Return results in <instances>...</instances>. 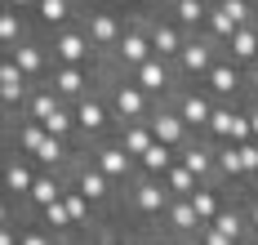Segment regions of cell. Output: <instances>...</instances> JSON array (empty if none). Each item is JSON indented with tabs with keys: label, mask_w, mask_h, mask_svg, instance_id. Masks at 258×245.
<instances>
[{
	"label": "cell",
	"mask_w": 258,
	"mask_h": 245,
	"mask_svg": "<svg viewBox=\"0 0 258 245\" xmlns=\"http://www.w3.org/2000/svg\"><path fill=\"white\" fill-rule=\"evenodd\" d=\"M31 27H27L23 9H9V5H0V49H14L18 40H27Z\"/></svg>",
	"instance_id": "cell-18"
},
{
	"label": "cell",
	"mask_w": 258,
	"mask_h": 245,
	"mask_svg": "<svg viewBox=\"0 0 258 245\" xmlns=\"http://www.w3.org/2000/svg\"><path fill=\"white\" fill-rule=\"evenodd\" d=\"M5 54L14 58L31 81H45V76L53 72V54H49V40H45V36H27V40H18V45L5 49Z\"/></svg>",
	"instance_id": "cell-13"
},
{
	"label": "cell",
	"mask_w": 258,
	"mask_h": 245,
	"mask_svg": "<svg viewBox=\"0 0 258 245\" xmlns=\"http://www.w3.org/2000/svg\"><path fill=\"white\" fill-rule=\"evenodd\" d=\"M147 125H152L156 143H169L174 152H178V147H187L191 138H201V134H191V130H187V120L178 116V107H174V103H156L152 116H147Z\"/></svg>",
	"instance_id": "cell-12"
},
{
	"label": "cell",
	"mask_w": 258,
	"mask_h": 245,
	"mask_svg": "<svg viewBox=\"0 0 258 245\" xmlns=\"http://www.w3.org/2000/svg\"><path fill=\"white\" fill-rule=\"evenodd\" d=\"M107 63L103 67H76V63H53V72L45 76V85H49L58 98H67V103H80L85 94H94L98 89V81H103Z\"/></svg>",
	"instance_id": "cell-5"
},
{
	"label": "cell",
	"mask_w": 258,
	"mask_h": 245,
	"mask_svg": "<svg viewBox=\"0 0 258 245\" xmlns=\"http://www.w3.org/2000/svg\"><path fill=\"white\" fill-rule=\"evenodd\" d=\"M160 5H165V0H156V9H160Z\"/></svg>",
	"instance_id": "cell-31"
},
{
	"label": "cell",
	"mask_w": 258,
	"mask_h": 245,
	"mask_svg": "<svg viewBox=\"0 0 258 245\" xmlns=\"http://www.w3.org/2000/svg\"><path fill=\"white\" fill-rule=\"evenodd\" d=\"M18 245H62V241L53 236L40 218H31V223H23V227H18Z\"/></svg>",
	"instance_id": "cell-24"
},
{
	"label": "cell",
	"mask_w": 258,
	"mask_h": 245,
	"mask_svg": "<svg viewBox=\"0 0 258 245\" xmlns=\"http://www.w3.org/2000/svg\"><path fill=\"white\" fill-rule=\"evenodd\" d=\"M201 227H205V218L196 214L191 196H174L156 232H160V236H169V241H178V236H191V232H201Z\"/></svg>",
	"instance_id": "cell-15"
},
{
	"label": "cell",
	"mask_w": 258,
	"mask_h": 245,
	"mask_svg": "<svg viewBox=\"0 0 258 245\" xmlns=\"http://www.w3.org/2000/svg\"><path fill=\"white\" fill-rule=\"evenodd\" d=\"M80 152H85L89 161L98 165L103 174H111L120 188H129V183L143 174V169H138V156H129V152H125V143H120L116 134H111V138H94V143H85Z\"/></svg>",
	"instance_id": "cell-3"
},
{
	"label": "cell",
	"mask_w": 258,
	"mask_h": 245,
	"mask_svg": "<svg viewBox=\"0 0 258 245\" xmlns=\"http://www.w3.org/2000/svg\"><path fill=\"white\" fill-rule=\"evenodd\" d=\"M72 107H76V125H80V147H85V143H94V138L120 134V125H116V111H111V103H107L103 89L85 94V98H80V103H72Z\"/></svg>",
	"instance_id": "cell-4"
},
{
	"label": "cell",
	"mask_w": 258,
	"mask_h": 245,
	"mask_svg": "<svg viewBox=\"0 0 258 245\" xmlns=\"http://www.w3.org/2000/svg\"><path fill=\"white\" fill-rule=\"evenodd\" d=\"M80 27H85V36L94 40V49L107 58L116 45H120V36H125V27H129V14L116 5V0H85Z\"/></svg>",
	"instance_id": "cell-1"
},
{
	"label": "cell",
	"mask_w": 258,
	"mask_h": 245,
	"mask_svg": "<svg viewBox=\"0 0 258 245\" xmlns=\"http://www.w3.org/2000/svg\"><path fill=\"white\" fill-rule=\"evenodd\" d=\"M223 54L232 58V63H240L245 72H254V67H258V23H254V27H240L232 40L223 45Z\"/></svg>",
	"instance_id": "cell-17"
},
{
	"label": "cell",
	"mask_w": 258,
	"mask_h": 245,
	"mask_svg": "<svg viewBox=\"0 0 258 245\" xmlns=\"http://www.w3.org/2000/svg\"><path fill=\"white\" fill-rule=\"evenodd\" d=\"M152 31H147V18H129L125 36H120V45L107 54V67L111 72H134V67H143L147 58H152Z\"/></svg>",
	"instance_id": "cell-6"
},
{
	"label": "cell",
	"mask_w": 258,
	"mask_h": 245,
	"mask_svg": "<svg viewBox=\"0 0 258 245\" xmlns=\"http://www.w3.org/2000/svg\"><path fill=\"white\" fill-rule=\"evenodd\" d=\"M0 5H9V9H23V14H31V9H36V0H0Z\"/></svg>",
	"instance_id": "cell-29"
},
{
	"label": "cell",
	"mask_w": 258,
	"mask_h": 245,
	"mask_svg": "<svg viewBox=\"0 0 258 245\" xmlns=\"http://www.w3.org/2000/svg\"><path fill=\"white\" fill-rule=\"evenodd\" d=\"M249 245H258V236H254V241H249Z\"/></svg>",
	"instance_id": "cell-32"
},
{
	"label": "cell",
	"mask_w": 258,
	"mask_h": 245,
	"mask_svg": "<svg viewBox=\"0 0 258 245\" xmlns=\"http://www.w3.org/2000/svg\"><path fill=\"white\" fill-rule=\"evenodd\" d=\"M218 58H223V45H218L214 36H205V31H196V36H187V45H182V54L174 58V67H178L182 81H201Z\"/></svg>",
	"instance_id": "cell-8"
},
{
	"label": "cell",
	"mask_w": 258,
	"mask_h": 245,
	"mask_svg": "<svg viewBox=\"0 0 258 245\" xmlns=\"http://www.w3.org/2000/svg\"><path fill=\"white\" fill-rule=\"evenodd\" d=\"M169 245H205V241H201V232H191V236H178V241H169Z\"/></svg>",
	"instance_id": "cell-30"
},
{
	"label": "cell",
	"mask_w": 258,
	"mask_h": 245,
	"mask_svg": "<svg viewBox=\"0 0 258 245\" xmlns=\"http://www.w3.org/2000/svg\"><path fill=\"white\" fill-rule=\"evenodd\" d=\"M169 103L178 107V116L187 120V130H191V134H201V138H205V130H209V116H214V107H218V103L209 98V94L201 89V85H196V81H182V85H178V94H174Z\"/></svg>",
	"instance_id": "cell-10"
},
{
	"label": "cell",
	"mask_w": 258,
	"mask_h": 245,
	"mask_svg": "<svg viewBox=\"0 0 258 245\" xmlns=\"http://www.w3.org/2000/svg\"><path fill=\"white\" fill-rule=\"evenodd\" d=\"M80 14H85V5L80 0H36V9H31V27L53 36V31L62 27H76Z\"/></svg>",
	"instance_id": "cell-11"
},
{
	"label": "cell",
	"mask_w": 258,
	"mask_h": 245,
	"mask_svg": "<svg viewBox=\"0 0 258 245\" xmlns=\"http://www.w3.org/2000/svg\"><path fill=\"white\" fill-rule=\"evenodd\" d=\"M116 138L125 143V152H129V156H138V161L156 147V134H152L147 120H138V125H120V134H116Z\"/></svg>",
	"instance_id": "cell-19"
},
{
	"label": "cell",
	"mask_w": 258,
	"mask_h": 245,
	"mask_svg": "<svg viewBox=\"0 0 258 245\" xmlns=\"http://www.w3.org/2000/svg\"><path fill=\"white\" fill-rule=\"evenodd\" d=\"M245 196V218H249V236H258V188L254 192H240Z\"/></svg>",
	"instance_id": "cell-27"
},
{
	"label": "cell",
	"mask_w": 258,
	"mask_h": 245,
	"mask_svg": "<svg viewBox=\"0 0 258 245\" xmlns=\"http://www.w3.org/2000/svg\"><path fill=\"white\" fill-rule=\"evenodd\" d=\"M147 31H152V49H156V58H174L182 54V45H187V31L165 14V9H156V14H147Z\"/></svg>",
	"instance_id": "cell-14"
},
{
	"label": "cell",
	"mask_w": 258,
	"mask_h": 245,
	"mask_svg": "<svg viewBox=\"0 0 258 245\" xmlns=\"http://www.w3.org/2000/svg\"><path fill=\"white\" fill-rule=\"evenodd\" d=\"M120 9H125L129 18H147V14H156V0H116Z\"/></svg>",
	"instance_id": "cell-26"
},
{
	"label": "cell",
	"mask_w": 258,
	"mask_h": 245,
	"mask_svg": "<svg viewBox=\"0 0 258 245\" xmlns=\"http://www.w3.org/2000/svg\"><path fill=\"white\" fill-rule=\"evenodd\" d=\"M174 23H178L187 36H196V31H205V23H209V9H214V0H165L160 5Z\"/></svg>",
	"instance_id": "cell-16"
},
{
	"label": "cell",
	"mask_w": 258,
	"mask_h": 245,
	"mask_svg": "<svg viewBox=\"0 0 258 245\" xmlns=\"http://www.w3.org/2000/svg\"><path fill=\"white\" fill-rule=\"evenodd\" d=\"M40 165L23 156V152H5V169H0V188H5V205H27L31 183H36Z\"/></svg>",
	"instance_id": "cell-9"
},
{
	"label": "cell",
	"mask_w": 258,
	"mask_h": 245,
	"mask_svg": "<svg viewBox=\"0 0 258 245\" xmlns=\"http://www.w3.org/2000/svg\"><path fill=\"white\" fill-rule=\"evenodd\" d=\"M174 161H178V152H174L169 143H156L152 152H147V156L138 161V169H143L147 178H165V169H169V165H174Z\"/></svg>",
	"instance_id": "cell-21"
},
{
	"label": "cell",
	"mask_w": 258,
	"mask_h": 245,
	"mask_svg": "<svg viewBox=\"0 0 258 245\" xmlns=\"http://www.w3.org/2000/svg\"><path fill=\"white\" fill-rule=\"evenodd\" d=\"M240 161H245V183L254 192L258 188V138L254 143H240Z\"/></svg>",
	"instance_id": "cell-25"
},
{
	"label": "cell",
	"mask_w": 258,
	"mask_h": 245,
	"mask_svg": "<svg viewBox=\"0 0 258 245\" xmlns=\"http://www.w3.org/2000/svg\"><path fill=\"white\" fill-rule=\"evenodd\" d=\"M232 125H236V107H232V103H218L214 116H209L205 138H209V143H232Z\"/></svg>",
	"instance_id": "cell-22"
},
{
	"label": "cell",
	"mask_w": 258,
	"mask_h": 245,
	"mask_svg": "<svg viewBox=\"0 0 258 245\" xmlns=\"http://www.w3.org/2000/svg\"><path fill=\"white\" fill-rule=\"evenodd\" d=\"M201 241H205V245H236L232 236H223V232H218L214 223H205V227H201Z\"/></svg>",
	"instance_id": "cell-28"
},
{
	"label": "cell",
	"mask_w": 258,
	"mask_h": 245,
	"mask_svg": "<svg viewBox=\"0 0 258 245\" xmlns=\"http://www.w3.org/2000/svg\"><path fill=\"white\" fill-rule=\"evenodd\" d=\"M236 31H240V23H236L232 14H227V9H223V5L214 0V9H209V23H205V36H214L218 45H227Z\"/></svg>",
	"instance_id": "cell-20"
},
{
	"label": "cell",
	"mask_w": 258,
	"mask_h": 245,
	"mask_svg": "<svg viewBox=\"0 0 258 245\" xmlns=\"http://www.w3.org/2000/svg\"><path fill=\"white\" fill-rule=\"evenodd\" d=\"M98 89L107 94V103H111V111H116V125H138V120H147L152 107H156V98H147L125 72H111V67L103 72Z\"/></svg>",
	"instance_id": "cell-2"
},
{
	"label": "cell",
	"mask_w": 258,
	"mask_h": 245,
	"mask_svg": "<svg viewBox=\"0 0 258 245\" xmlns=\"http://www.w3.org/2000/svg\"><path fill=\"white\" fill-rule=\"evenodd\" d=\"M49 40V54L53 63H76V67H103L107 58L94 49V40L85 36V27H62V31H53V36H45Z\"/></svg>",
	"instance_id": "cell-7"
},
{
	"label": "cell",
	"mask_w": 258,
	"mask_h": 245,
	"mask_svg": "<svg viewBox=\"0 0 258 245\" xmlns=\"http://www.w3.org/2000/svg\"><path fill=\"white\" fill-rule=\"evenodd\" d=\"M165 188L174 192V196H191V192L201 188V178H196V174H191L182 161H174L169 169H165Z\"/></svg>",
	"instance_id": "cell-23"
}]
</instances>
